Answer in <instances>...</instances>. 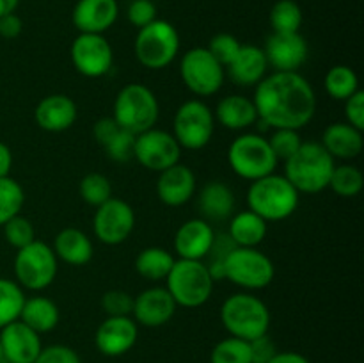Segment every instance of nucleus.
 <instances>
[{"mask_svg":"<svg viewBox=\"0 0 364 363\" xmlns=\"http://www.w3.org/2000/svg\"><path fill=\"white\" fill-rule=\"evenodd\" d=\"M258 121L265 128L301 130L316 112V95L299 71H274L255 88Z\"/></svg>","mask_w":364,"mask_h":363,"instance_id":"obj_1","label":"nucleus"},{"mask_svg":"<svg viewBox=\"0 0 364 363\" xmlns=\"http://www.w3.org/2000/svg\"><path fill=\"white\" fill-rule=\"evenodd\" d=\"M336 167L334 159L320 142H302L301 148L284 160V177L304 194H318L329 187L331 177Z\"/></svg>","mask_w":364,"mask_h":363,"instance_id":"obj_2","label":"nucleus"},{"mask_svg":"<svg viewBox=\"0 0 364 363\" xmlns=\"http://www.w3.org/2000/svg\"><path fill=\"white\" fill-rule=\"evenodd\" d=\"M299 199L301 194L284 174H267L259 180L251 182L247 189L249 210L263 217L267 223L284 221L294 216Z\"/></svg>","mask_w":364,"mask_h":363,"instance_id":"obj_3","label":"nucleus"},{"mask_svg":"<svg viewBox=\"0 0 364 363\" xmlns=\"http://www.w3.org/2000/svg\"><path fill=\"white\" fill-rule=\"evenodd\" d=\"M220 322L230 337L251 342L269 333L270 310L249 292L231 294L220 306Z\"/></svg>","mask_w":364,"mask_h":363,"instance_id":"obj_4","label":"nucleus"},{"mask_svg":"<svg viewBox=\"0 0 364 363\" xmlns=\"http://www.w3.org/2000/svg\"><path fill=\"white\" fill-rule=\"evenodd\" d=\"M159 116L160 105L155 93L139 82L121 88L114 100V121L134 135L155 128Z\"/></svg>","mask_w":364,"mask_h":363,"instance_id":"obj_5","label":"nucleus"},{"mask_svg":"<svg viewBox=\"0 0 364 363\" xmlns=\"http://www.w3.org/2000/svg\"><path fill=\"white\" fill-rule=\"evenodd\" d=\"M215 280L203 260H174L166 278V288L173 295L176 306L199 308L212 298Z\"/></svg>","mask_w":364,"mask_h":363,"instance_id":"obj_6","label":"nucleus"},{"mask_svg":"<svg viewBox=\"0 0 364 363\" xmlns=\"http://www.w3.org/2000/svg\"><path fill=\"white\" fill-rule=\"evenodd\" d=\"M134 53L139 64L148 70H164L180 53V34L167 20L151 21L139 28L134 43Z\"/></svg>","mask_w":364,"mask_h":363,"instance_id":"obj_7","label":"nucleus"},{"mask_svg":"<svg viewBox=\"0 0 364 363\" xmlns=\"http://www.w3.org/2000/svg\"><path fill=\"white\" fill-rule=\"evenodd\" d=\"M279 160L274 155L269 139L262 134H242L228 148V164L237 177L255 182L272 174Z\"/></svg>","mask_w":364,"mask_h":363,"instance_id":"obj_8","label":"nucleus"},{"mask_svg":"<svg viewBox=\"0 0 364 363\" xmlns=\"http://www.w3.org/2000/svg\"><path fill=\"white\" fill-rule=\"evenodd\" d=\"M59 260L52 246L38 241L31 242L25 248L16 249L14 256V278L16 283L25 290L39 292L48 288L55 281Z\"/></svg>","mask_w":364,"mask_h":363,"instance_id":"obj_9","label":"nucleus"},{"mask_svg":"<svg viewBox=\"0 0 364 363\" xmlns=\"http://www.w3.org/2000/svg\"><path fill=\"white\" fill-rule=\"evenodd\" d=\"M276 267L258 248H235L224 262L223 278L245 290H262L274 281Z\"/></svg>","mask_w":364,"mask_h":363,"instance_id":"obj_10","label":"nucleus"},{"mask_svg":"<svg viewBox=\"0 0 364 363\" xmlns=\"http://www.w3.org/2000/svg\"><path fill=\"white\" fill-rule=\"evenodd\" d=\"M215 130L213 110L201 100H187L173 117V135L181 149L198 152L212 141Z\"/></svg>","mask_w":364,"mask_h":363,"instance_id":"obj_11","label":"nucleus"},{"mask_svg":"<svg viewBox=\"0 0 364 363\" xmlns=\"http://www.w3.org/2000/svg\"><path fill=\"white\" fill-rule=\"evenodd\" d=\"M180 75L185 88L196 96H212L223 88L226 70L206 46H196L181 56Z\"/></svg>","mask_w":364,"mask_h":363,"instance_id":"obj_12","label":"nucleus"},{"mask_svg":"<svg viewBox=\"0 0 364 363\" xmlns=\"http://www.w3.org/2000/svg\"><path fill=\"white\" fill-rule=\"evenodd\" d=\"M134 159H137L144 169L162 173L164 169L180 162L181 146L169 132L149 128L135 135Z\"/></svg>","mask_w":364,"mask_h":363,"instance_id":"obj_13","label":"nucleus"},{"mask_svg":"<svg viewBox=\"0 0 364 363\" xmlns=\"http://www.w3.org/2000/svg\"><path fill=\"white\" fill-rule=\"evenodd\" d=\"M134 228L135 212L123 199L110 198L103 205L96 206L95 217H92V230L102 244H123L132 235Z\"/></svg>","mask_w":364,"mask_h":363,"instance_id":"obj_14","label":"nucleus"},{"mask_svg":"<svg viewBox=\"0 0 364 363\" xmlns=\"http://www.w3.org/2000/svg\"><path fill=\"white\" fill-rule=\"evenodd\" d=\"M71 63L87 78L105 77L114 64V52L103 34H78L71 43Z\"/></svg>","mask_w":364,"mask_h":363,"instance_id":"obj_15","label":"nucleus"},{"mask_svg":"<svg viewBox=\"0 0 364 363\" xmlns=\"http://www.w3.org/2000/svg\"><path fill=\"white\" fill-rule=\"evenodd\" d=\"M274 71H299L308 60V43L301 32H272L263 48Z\"/></svg>","mask_w":364,"mask_h":363,"instance_id":"obj_16","label":"nucleus"},{"mask_svg":"<svg viewBox=\"0 0 364 363\" xmlns=\"http://www.w3.org/2000/svg\"><path fill=\"white\" fill-rule=\"evenodd\" d=\"M137 322L127 317H107L98 326L95 335V344L103 356L117 358L123 356L137 344Z\"/></svg>","mask_w":364,"mask_h":363,"instance_id":"obj_17","label":"nucleus"},{"mask_svg":"<svg viewBox=\"0 0 364 363\" xmlns=\"http://www.w3.org/2000/svg\"><path fill=\"white\" fill-rule=\"evenodd\" d=\"M176 302L166 287H149L134 298L132 315L144 327L166 326L176 313Z\"/></svg>","mask_w":364,"mask_h":363,"instance_id":"obj_18","label":"nucleus"},{"mask_svg":"<svg viewBox=\"0 0 364 363\" xmlns=\"http://www.w3.org/2000/svg\"><path fill=\"white\" fill-rule=\"evenodd\" d=\"M0 345L7 363H34L43 349L39 333L20 319L0 330Z\"/></svg>","mask_w":364,"mask_h":363,"instance_id":"obj_19","label":"nucleus"},{"mask_svg":"<svg viewBox=\"0 0 364 363\" xmlns=\"http://www.w3.org/2000/svg\"><path fill=\"white\" fill-rule=\"evenodd\" d=\"M119 16L117 0H78L71 21L80 34H103Z\"/></svg>","mask_w":364,"mask_h":363,"instance_id":"obj_20","label":"nucleus"},{"mask_svg":"<svg viewBox=\"0 0 364 363\" xmlns=\"http://www.w3.org/2000/svg\"><path fill=\"white\" fill-rule=\"evenodd\" d=\"M215 238V230L203 217H194L181 224L174 235V251L178 258L205 260Z\"/></svg>","mask_w":364,"mask_h":363,"instance_id":"obj_21","label":"nucleus"},{"mask_svg":"<svg viewBox=\"0 0 364 363\" xmlns=\"http://www.w3.org/2000/svg\"><path fill=\"white\" fill-rule=\"evenodd\" d=\"M196 192V174L185 164H174L159 173L156 196L167 206H181L192 199Z\"/></svg>","mask_w":364,"mask_h":363,"instance_id":"obj_22","label":"nucleus"},{"mask_svg":"<svg viewBox=\"0 0 364 363\" xmlns=\"http://www.w3.org/2000/svg\"><path fill=\"white\" fill-rule=\"evenodd\" d=\"M78 117L77 103L66 95H48L36 105L34 120L41 130L59 132L70 130Z\"/></svg>","mask_w":364,"mask_h":363,"instance_id":"obj_23","label":"nucleus"},{"mask_svg":"<svg viewBox=\"0 0 364 363\" xmlns=\"http://www.w3.org/2000/svg\"><path fill=\"white\" fill-rule=\"evenodd\" d=\"M269 63L263 48L256 45H242L235 59L226 66L231 80L242 88H256L267 77Z\"/></svg>","mask_w":364,"mask_h":363,"instance_id":"obj_24","label":"nucleus"},{"mask_svg":"<svg viewBox=\"0 0 364 363\" xmlns=\"http://www.w3.org/2000/svg\"><path fill=\"white\" fill-rule=\"evenodd\" d=\"M320 144L326 148V152L333 157L334 160H352L359 157L363 152L364 139L363 130L352 127L347 121L341 123H331L323 130L322 142Z\"/></svg>","mask_w":364,"mask_h":363,"instance_id":"obj_25","label":"nucleus"},{"mask_svg":"<svg viewBox=\"0 0 364 363\" xmlns=\"http://www.w3.org/2000/svg\"><path fill=\"white\" fill-rule=\"evenodd\" d=\"M53 253L57 260H63L68 265L80 267L92 260L95 248L92 241L82 230L73 226H68L60 230L53 238Z\"/></svg>","mask_w":364,"mask_h":363,"instance_id":"obj_26","label":"nucleus"},{"mask_svg":"<svg viewBox=\"0 0 364 363\" xmlns=\"http://www.w3.org/2000/svg\"><path fill=\"white\" fill-rule=\"evenodd\" d=\"M198 205L203 219L208 223H220L233 216L235 194L224 182H208L199 192Z\"/></svg>","mask_w":364,"mask_h":363,"instance_id":"obj_27","label":"nucleus"},{"mask_svg":"<svg viewBox=\"0 0 364 363\" xmlns=\"http://www.w3.org/2000/svg\"><path fill=\"white\" fill-rule=\"evenodd\" d=\"M215 121H219L228 130H245L258 121L255 102L247 96L228 95L219 100L217 109L213 110Z\"/></svg>","mask_w":364,"mask_h":363,"instance_id":"obj_28","label":"nucleus"},{"mask_svg":"<svg viewBox=\"0 0 364 363\" xmlns=\"http://www.w3.org/2000/svg\"><path fill=\"white\" fill-rule=\"evenodd\" d=\"M267 224L269 223L252 210H242L230 217L228 235L238 248H258L269 231Z\"/></svg>","mask_w":364,"mask_h":363,"instance_id":"obj_29","label":"nucleus"},{"mask_svg":"<svg viewBox=\"0 0 364 363\" xmlns=\"http://www.w3.org/2000/svg\"><path fill=\"white\" fill-rule=\"evenodd\" d=\"M20 320L27 324L31 330H34L36 333H50L52 330H55L60 320L59 306L45 295L27 298L23 302V308H21Z\"/></svg>","mask_w":364,"mask_h":363,"instance_id":"obj_30","label":"nucleus"},{"mask_svg":"<svg viewBox=\"0 0 364 363\" xmlns=\"http://www.w3.org/2000/svg\"><path fill=\"white\" fill-rule=\"evenodd\" d=\"M174 265V256L167 249L151 246L144 248L135 258V270L148 281H162Z\"/></svg>","mask_w":364,"mask_h":363,"instance_id":"obj_31","label":"nucleus"},{"mask_svg":"<svg viewBox=\"0 0 364 363\" xmlns=\"http://www.w3.org/2000/svg\"><path fill=\"white\" fill-rule=\"evenodd\" d=\"M323 85H326V93L331 98L345 102L355 91H359V78L358 73L350 66L336 64V66H333L327 71Z\"/></svg>","mask_w":364,"mask_h":363,"instance_id":"obj_32","label":"nucleus"},{"mask_svg":"<svg viewBox=\"0 0 364 363\" xmlns=\"http://www.w3.org/2000/svg\"><path fill=\"white\" fill-rule=\"evenodd\" d=\"M25 292L9 278H0V330L20 319L25 302Z\"/></svg>","mask_w":364,"mask_h":363,"instance_id":"obj_33","label":"nucleus"},{"mask_svg":"<svg viewBox=\"0 0 364 363\" xmlns=\"http://www.w3.org/2000/svg\"><path fill=\"white\" fill-rule=\"evenodd\" d=\"M364 187V177L361 169L352 164L336 166L331 177L329 189H333L340 198H354Z\"/></svg>","mask_w":364,"mask_h":363,"instance_id":"obj_34","label":"nucleus"},{"mask_svg":"<svg viewBox=\"0 0 364 363\" xmlns=\"http://www.w3.org/2000/svg\"><path fill=\"white\" fill-rule=\"evenodd\" d=\"M25 203L23 187L14 178H0V226L21 212Z\"/></svg>","mask_w":364,"mask_h":363,"instance_id":"obj_35","label":"nucleus"},{"mask_svg":"<svg viewBox=\"0 0 364 363\" xmlns=\"http://www.w3.org/2000/svg\"><path fill=\"white\" fill-rule=\"evenodd\" d=\"M270 25L274 32H299L302 25V9L295 0H277L270 9Z\"/></svg>","mask_w":364,"mask_h":363,"instance_id":"obj_36","label":"nucleus"},{"mask_svg":"<svg viewBox=\"0 0 364 363\" xmlns=\"http://www.w3.org/2000/svg\"><path fill=\"white\" fill-rule=\"evenodd\" d=\"M78 192L87 205L96 209V206L103 205L107 199L112 198V184L105 174L87 173L78 184Z\"/></svg>","mask_w":364,"mask_h":363,"instance_id":"obj_37","label":"nucleus"},{"mask_svg":"<svg viewBox=\"0 0 364 363\" xmlns=\"http://www.w3.org/2000/svg\"><path fill=\"white\" fill-rule=\"evenodd\" d=\"M210 363H251L249 342L235 337L217 342L210 354Z\"/></svg>","mask_w":364,"mask_h":363,"instance_id":"obj_38","label":"nucleus"},{"mask_svg":"<svg viewBox=\"0 0 364 363\" xmlns=\"http://www.w3.org/2000/svg\"><path fill=\"white\" fill-rule=\"evenodd\" d=\"M237 248L235 242L231 241V237L226 233H215V238H213V244L210 248L208 255L206 258L203 260L205 265L208 267L210 274H212L213 280H220L223 278V270H224V262H226L228 255H230L233 249Z\"/></svg>","mask_w":364,"mask_h":363,"instance_id":"obj_39","label":"nucleus"},{"mask_svg":"<svg viewBox=\"0 0 364 363\" xmlns=\"http://www.w3.org/2000/svg\"><path fill=\"white\" fill-rule=\"evenodd\" d=\"M2 228L7 244L13 246L14 249H21L36 241L34 224H32L27 217L20 216V214L14 216L13 219L7 221Z\"/></svg>","mask_w":364,"mask_h":363,"instance_id":"obj_40","label":"nucleus"},{"mask_svg":"<svg viewBox=\"0 0 364 363\" xmlns=\"http://www.w3.org/2000/svg\"><path fill=\"white\" fill-rule=\"evenodd\" d=\"M269 144L277 160H288L301 148L302 139L299 135V130H294V128H274Z\"/></svg>","mask_w":364,"mask_h":363,"instance_id":"obj_41","label":"nucleus"},{"mask_svg":"<svg viewBox=\"0 0 364 363\" xmlns=\"http://www.w3.org/2000/svg\"><path fill=\"white\" fill-rule=\"evenodd\" d=\"M242 43L235 38L233 34H228V32H220V34H215L212 39H210V45L206 48L210 50L213 57L219 60L220 64L226 70L228 64L235 59V56L240 50Z\"/></svg>","mask_w":364,"mask_h":363,"instance_id":"obj_42","label":"nucleus"},{"mask_svg":"<svg viewBox=\"0 0 364 363\" xmlns=\"http://www.w3.org/2000/svg\"><path fill=\"white\" fill-rule=\"evenodd\" d=\"M134 146L135 135L119 128V132L103 146V149H105L107 157L112 159L114 162H128V160L134 159Z\"/></svg>","mask_w":364,"mask_h":363,"instance_id":"obj_43","label":"nucleus"},{"mask_svg":"<svg viewBox=\"0 0 364 363\" xmlns=\"http://www.w3.org/2000/svg\"><path fill=\"white\" fill-rule=\"evenodd\" d=\"M102 308L107 317L132 315L134 298L124 290H109L102 295Z\"/></svg>","mask_w":364,"mask_h":363,"instance_id":"obj_44","label":"nucleus"},{"mask_svg":"<svg viewBox=\"0 0 364 363\" xmlns=\"http://www.w3.org/2000/svg\"><path fill=\"white\" fill-rule=\"evenodd\" d=\"M127 16L135 28H142L156 20V6L151 0H132Z\"/></svg>","mask_w":364,"mask_h":363,"instance_id":"obj_45","label":"nucleus"},{"mask_svg":"<svg viewBox=\"0 0 364 363\" xmlns=\"http://www.w3.org/2000/svg\"><path fill=\"white\" fill-rule=\"evenodd\" d=\"M34 363H82V362H80V356L77 354L75 349L68 347V345H63V344H55V345H48V347H43Z\"/></svg>","mask_w":364,"mask_h":363,"instance_id":"obj_46","label":"nucleus"},{"mask_svg":"<svg viewBox=\"0 0 364 363\" xmlns=\"http://www.w3.org/2000/svg\"><path fill=\"white\" fill-rule=\"evenodd\" d=\"M249 349H251V363H269L277 354V347L269 333L249 342Z\"/></svg>","mask_w":364,"mask_h":363,"instance_id":"obj_47","label":"nucleus"},{"mask_svg":"<svg viewBox=\"0 0 364 363\" xmlns=\"http://www.w3.org/2000/svg\"><path fill=\"white\" fill-rule=\"evenodd\" d=\"M345 117L348 125L364 130V91L361 89L345 100Z\"/></svg>","mask_w":364,"mask_h":363,"instance_id":"obj_48","label":"nucleus"},{"mask_svg":"<svg viewBox=\"0 0 364 363\" xmlns=\"http://www.w3.org/2000/svg\"><path fill=\"white\" fill-rule=\"evenodd\" d=\"M117 132H119V125L114 121L112 116L102 117V120L96 121L95 127H92V135H95L96 142H98L102 148L117 134Z\"/></svg>","mask_w":364,"mask_h":363,"instance_id":"obj_49","label":"nucleus"},{"mask_svg":"<svg viewBox=\"0 0 364 363\" xmlns=\"http://www.w3.org/2000/svg\"><path fill=\"white\" fill-rule=\"evenodd\" d=\"M23 31V21L16 13L4 14L0 18V38L4 39H16Z\"/></svg>","mask_w":364,"mask_h":363,"instance_id":"obj_50","label":"nucleus"},{"mask_svg":"<svg viewBox=\"0 0 364 363\" xmlns=\"http://www.w3.org/2000/svg\"><path fill=\"white\" fill-rule=\"evenodd\" d=\"M11 167H13V152L6 142L0 141V178L9 177Z\"/></svg>","mask_w":364,"mask_h":363,"instance_id":"obj_51","label":"nucleus"},{"mask_svg":"<svg viewBox=\"0 0 364 363\" xmlns=\"http://www.w3.org/2000/svg\"><path fill=\"white\" fill-rule=\"evenodd\" d=\"M269 363H311L304 354L301 352H294V351H283L274 356Z\"/></svg>","mask_w":364,"mask_h":363,"instance_id":"obj_52","label":"nucleus"},{"mask_svg":"<svg viewBox=\"0 0 364 363\" xmlns=\"http://www.w3.org/2000/svg\"><path fill=\"white\" fill-rule=\"evenodd\" d=\"M18 4H20V0H0V18H2L4 14L14 13Z\"/></svg>","mask_w":364,"mask_h":363,"instance_id":"obj_53","label":"nucleus"}]
</instances>
